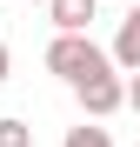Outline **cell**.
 Returning a JSON list of instances; mask_svg holds the SVG:
<instances>
[{"mask_svg":"<svg viewBox=\"0 0 140 147\" xmlns=\"http://www.w3.org/2000/svg\"><path fill=\"white\" fill-rule=\"evenodd\" d=\"M0 147H33V127L27 120H0Z\"/></svg>","mask_w":140,"mask_h":147,"instance_id":"obj_6","label":"cell"},{"mask_svg":"<svg viewBox=\"0 0 140 147\" xmlns=\"http://www.w3.org/2000/svg\"><path fill=\"white\" fill-rule=\"evenodd\" d=\"M60 147H113V140H107V127H67Z\"/></svg>","mask_w":140,"mask_h":147,"instance_id":"obj_5","label":"cell"},{"mask_svg":"<svg viewBox=\"0 0 140 147\" xmlns=\"http://www.w3.org/2000/svg\"><path fill=\"white\" fill-rule=\"evenodd\" d=\"M47 20L60 34H87L93 27V0H47Z\"/></svg>","mask_w":140,"mask_h":147,"instance_id":"obj_3","label":"cell"},{"mask_svg":"<svg viewBox=\"0 0 140 147\" xmlns=\"http://www.w3.org/2000/svg\"><path fill=\"white\" fill-rule=\"evenodd\" d=\"M100 67H113V54H100L93 34H54V47H47V74H60V80L74 87V80H87V74H100Z\"/></svg>","mask_w":140,"mask_h":147,"instance_id":"obj_1","label":"cell"},{"mask_svg":"<svg viewBox=\"0 0 140 147\" xmlns=\"http://www.w3.org/2000/svg\"><path fill=\"white\" fill-rule=\"evenodd\" d=\"M113 67H127V74L140 67V7L120 20V34H113Z\"/></svg>","mask_w":140,"mask_h":147,"instance_id":"obj_4","label":"cell"},{"mask_svg":"<svg viewBox=\"0 0 140 147\" xmlns=\"http://www.w3.org/2000/svg\"><path fill=\"white\" fill-rule=\"evenodd\" d=\"M7 67H13V54H7V40H0V80H7Z\"/></svg>","mask_w":140,"mask_h":147,"instance_id":"obj_8","label":"cell"},{"mask_svg":"<svg viewBox=\"0 0 140 147\" xmlns=\"http://www.w3.org/2000/svg\"><path fill=\"white\" fill-rule=\"evenodd\" d=\"M127 107L140 114V67H133V80H127Z\"/></svg>","mask_w":140,"mask_h":147,"instance_id":"obj_7","label":"cell"},{"mask_svg":"<svg viewBox=\"0 0 140 147\" xmlns=\"http://www.w3.org/2000/svg\"><path fill=\"white\" fill-rule=\"evenodd\" d=\"M74 94H80V107L93 114V120H107L113 107H127V80L113 67H100V74H87V80H74Z\"/></svg>","mask_w":140,"mask_h":147,"instance_id":"obj_2","label":"cell"}]
</instances>
